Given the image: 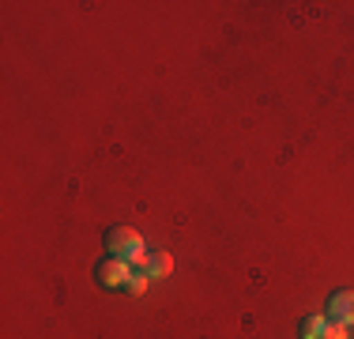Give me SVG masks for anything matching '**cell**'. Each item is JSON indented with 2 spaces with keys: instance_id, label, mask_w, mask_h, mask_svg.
Instances as JSON below:
<instances>
[{
  "instance_id": "6da1fadb",
  "label": "cell",
  "mask_w": 354,
  "mask_h": 339,
  "mask_svg": "<svg viewBox=\"0 0 354 339\" xmlns=\"http://www.w3.org/2000/svg\"><path fill=\"white\" fill-rule=\"evenodd\" d=\"M106 249H109V257H117V260H129V264H147V257L151 253H143V237L132 230V226H109L106 230Z\"/></svg>"
},
{
  "instance_id": "7a4b0ae2",
  "label": "cell",
  "mask_w": 354,
  "mask_h": 339,
  "mask_svg": "<svg viewBox=\"0 0 354 339\" xmlns=\"http://www.w3.org/2000/svg\"><path fill=\"white\" fill-rule=\"evenodd\" d=\"M95 279L98 286H106V291H113V286H129V260H117V257H106L102 264L95 268Z\"/></svg>"
},
{
  "instance_id": "52a82bcc",
  "label": "cell",
  "mask_w": 354,
  "mask_h": 339,
  "mask_svg": "<svg viewBox=\"0 0 354 339\" xmlns=\"http://www.w3.org/2000/svg\"><path fill=\"white\" fill-rule=\"evenodd\" d=\"M347 336H351L347 324H335V320H328V336H324V339H347Z\"/></svg>"
},
{
  "instance_id": "3957f363",
  "label": "cell",
  "mask_w": 354,
  "mask_h": 339,
  "mask_svg": "<svg viewBox=\"0 0 354 339\" xmlns=\"http://www.w3.org/2000/svg\"><path fill=\"white\" fill-rule=\"evenodd\" d=\"M328 320L354 328V291H335L328 298Z\"/></svg>"
},
{
  "instance_id": "8992f818",
  "label": "cell",
  "mask_w": 354,
  "mask_h": 339,
  "mask_svg": "<svg viewBox=\"0 0 354 339\" xmlns=\"http://www.w3.org/2000/svg\"><path fill=\"white\" fill-rule=\"evenodd\" d=\"M147 279H151L147 271H140V275H132V279H129V291H132V294H143V291H147Z\"/></svg>"
},
{
  "instance_id": "277c9868",
  "label": "cell",
  "mask_w": 354,
  "mask_h": 339,
  "mask_svg": "<svg viewBox=\"0 0 354 339\" xmlns=\"http://www.w3.org/2000/svg\"><path fill=\"white\" fill-rule=\"evenodd\" d=\"M143 271H147L151 279L170 275V271H174V257H170V253H151V257H147V264H143Z\"/></svg>"
},
{
  "instance_id": "5b68a950",
  "label": "cell",
  "mask_w": 354,
  "mask_h": 339,
  "mask_svg": "<svg viewBox=\"0 0 354 339\" xmlns=\"http://www.w3.org/2000/svg\"><path fill=\"white\" fill-rule=\"evenodd\" d=\"M301 339H324L328 336V317H320V313H313V317L301 320Z\"/></svg>"
}]
</instances>
